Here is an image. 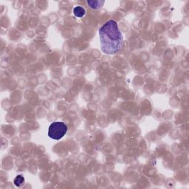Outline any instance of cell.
<instances>
[{"instance_id": "obj_2", "label": "cell", "mask_w": 189, "mask_h": 189, "mask_svg": "<svg viewBox=\"0 0 189 189\" xmlns=\"http://www.w3.org/2000/svg\"><path fill=\"white\" fill-rule=\"evenodd\" d=\"M67 126L64 122H53L48 129V136L53 140H60L67 132Z\"/></svg>"}, {"instance_id": "obj_5", "label": "cell", "mask_w": 189, "mask_h": 189, "mask_svg": "<svg viewBox=\"0 0 189 189\" xmlns=\"http://www.w3.org/2000/svg\"><path fill=\"white\" fill-rule=\"evenodd\" d=\"M14 185L16 187H21L23 185H24V182H25V180H24V177L22 175H17L15 177L14 180Z\"/></svg>"}, {"instance_id": "obj_3", "label": "cell", "mask_w": 189, "mask_h": 189, "mask_svg": "<svg viewBox=\"0 0 189 189\" xmlns=\"http://www.w3.org/2000/svg\"><path fill=\"white\" fill-rule=\"evenodd\" d=\"M88 5L92 9H99L104 5V1H87Z\"/></svg>"}, {"instance_id": "obj_4", "label": "cell", "mask_w": 189, "mask_h": 189, "mask_svg": "<svg viewBox=\"0 0 189 189\" xmlns=\"http://www.w3.org/2000/svg\"><path fill=\"white\" fill-rule=\"evenodd\" d=\"M73 14L76 17L81 18V17H83V16H85L86 11L84 8L80 7V6H77V7L74 8Z\"/></svg>"}, {"instance_id": "obj_1", "label": "cell", "mask_w": 189, "mask_h": 189, "mask_svg": "<svg viewBox=\"0 0 189 189\" xmlns=\"http://www.w3.org/2000/svg\"><path fill=\"white\" fill-rule=\"evenodd\" d=\"M101 47L104 53L114 55L118 53L123 45V36L117 22L109 20L99 30Z\"/></svg>"}]
</instances>
